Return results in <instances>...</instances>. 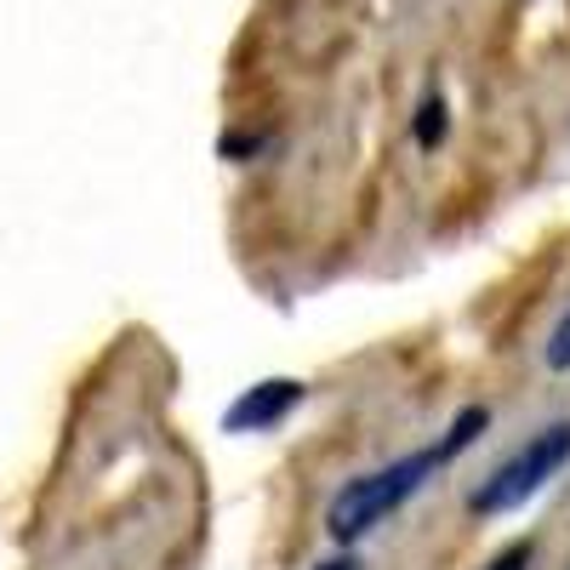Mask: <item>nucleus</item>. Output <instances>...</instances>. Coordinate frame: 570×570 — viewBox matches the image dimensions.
Segmentation results:
<instances>
[{
    "mask_svg": "<svg viewBox=\"0 0 570 570\" xmlns=\"http://www.w3.org/2000/svg\"><path fill=\"white\" fill-rule=\"evenodd\" d=\"M440 468H445L440 445H422V451H405V456H394L383 468L360 473V480H348L337 497H331V508H325V537L337 542V548L365 542L376 525H383V519H394L428 480H434Z\"/></svg>",
    "mask_w": 570,
    "mask_h": 570,
    "instance_id": "f257e3e1",
    "label": "nucleus"
},
{
    "mask_svg": "<svg viewBox=\"0 0 570 570\" xmlns=\"http://www.w3.org/2000/svg\"><path fill=\"white\" fill-rule=\"evenodd\" d=\"M564 468H570V416L537 428L525 445H513L485 480L468 491V513L473 519H502L513 508H525L537 491H548Z\"/></svg>",
    "mask_w": 570,
    "mask_h": 570,
    "instance_id": "f03ea898",
    "label": "nucleus"
},
{
    "mask_svg": "<svg viewBox=\"0 0 570 570\" xmlns=\"http://www.w3.org/2000/svg\"><path fill=\"white\" fill-rule=\"evenodd\" d=\"M308 400L297 376H263V383L240 389L223 411V434H274L279 422H292V411Z\"/></svg>",
    "mask_w": 570,
    "mask_h": 570,
    "instance_id": "7ed1b4c3",
    "label": "nucleus"
},
{
    "mask_svg": "<svg viewBox=\"0 0 570 570\" xmlns=\"http://www.w3.org/2000/svg\"><path fill=\"white\" fill-rule=\"evenodd\" d=\"M485 434H491V411H485V405H462V411L445 422V434H440L434 445H440V456H445V468H451L462 451H473Z\"/></svg>",
    "mask_w": 570,
    "mask_h": 570,
    "instance_id": "20e7f679",
    "label": "nucleus"
},
{
    "mask_svg": "<svg viewBox=\"0 0 570 570\" xmlns=\"http://www.w3.org/2000/svg\"><path fill=\"white\" fill-rule=\"evenodd\" d=\"M445 137H451V104H445L440 91H434V98H422V104H416V120H411V142H416L422 155H434Z\"/></svg>",
    "mask_w": 570,
    "mask_h": 570,
    "instance_id": "39448f33",
    "label": "nucleus"
},
{
    "mask_svg": "<svg viewBox=\"0 0 570 570\" xmlns=\"http://www.w3.org/2000/svg\"><path fill=\"white\" fill-rule=\"evenodd\" d=\"M268 142H274V137H263V131H223L217 155L234 160V166H252L257 155H268Z\"/></svg>",
    "mask_w": 570,
    "mask_h": 570,
    "instance_id": "423d86ee",
    "label": "nucleus"
},
{
    "mask_svg": "<svg viewBox=\"0 0 570 570\" xmlns=\"http://www.w3.org/2000/svg\"><path fill=\"white\" fill-rule=\"evenodd\" d=\"M542 365H548V371H559V376H570V314L548 331V343H542Z\"/></svg>",
    "mask_w": 570,
    "mask_h": 570,
    "instance_id": "0eeeda50",
    "label": "nucleus"
},
{
    "mask_svg": "<svg viewBox=\"0 0 570 570\" xmlns=\"http://www.w3.org/2000/svg\"><path fill=\"white\" fill-rule=\"evenodd\" d=\"M531 564H537V537H519V542H508L485 570H531Z\"/></svg>",
    "mask_w": 570,
    "mask_h": 570,
    "instance_id": "6e6552de",
    "label": "nucleus"
},
{
    "mask_svg": "<svg viewBox=\"0 0 570 570\" xmlns=\"http://www.w3.org/2000/svg\"><path fill=\"white\" fill-rule=\"evenodd\" d=\"M314 570H365V564H360V553H354V548H343V553H331V559H320Z\"/></svg>",
    "mask_w": 570,
    "mask_h": 570,
    "instance_id": "1a4fd4ad",
    "label": "nucleus"
}]
</instances>
